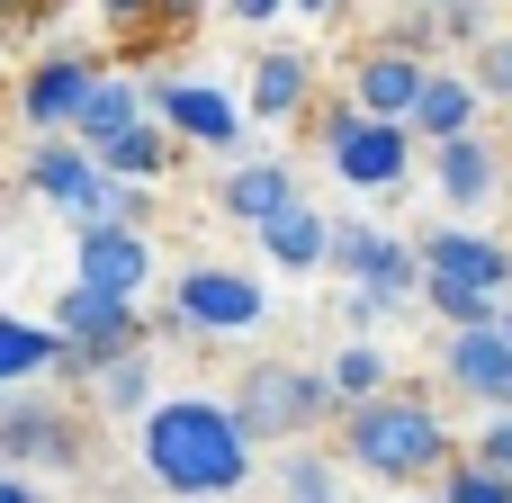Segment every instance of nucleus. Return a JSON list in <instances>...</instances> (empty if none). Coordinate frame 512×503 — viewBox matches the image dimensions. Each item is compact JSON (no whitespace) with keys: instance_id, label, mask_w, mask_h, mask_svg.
<instances>
[{"instance_id":"423d86ee","label":"nucleus","mask_w":512,"mask_h":503,"mask_svg":"<svg viewBox=\"0 0 512 503\" xmlns=\"http://www.w3.org/2000/svg\"><path fill=\"white\" fill-rule=\"evenodd\" d=\"M432 45H378V54H360V72H351V108L360 117H387V126H414V108H423V90H432V72L441 63H423Z\"/></svg>"},{"instance_id":"72a5a7b5","label":"nucleus","mask_w":512,"mask_h":503,"mask_svg":"<svg viewBox=\"0 0 512 503\" xmlns=\"http://www.w3.org/2000/svg\"><path fill=\"white\" fill-rule=\"evenodd\" d=\"M414 9H459V0H414Z\"/></svg>"},{"instance_id":"0eeeda50","label":"nucleus","mask_w":512,"mask_h":503,"mask_svg":"<svg viewBox=\"0 0 512 503\" xmlns=\"http://www.w3.org/2000/svg\"><path fill=\"white\" fill-rule=\"evenodd\" d=\"M108 72L90 63V54H36V72L18 81V108H27V126H45V135H72V117L90 108V90H99Z\"/></svg>"},{"instance_id":"6ab92c4d","label":"nucleus","mask_w":512,"mask_h":503,"mask_svg":"<svg viewBox=\"0 0 512 503\" xmlns=\"http://www.w3.org/2000/svg\"><path fill=\"white\" fill-rule=\"evenodd\" d=\"M261 252H270V270H324V261H333V225H324L315 207H288V216L261 234Z\"/></svg>"},{"instance_id":"5701e85b","label":"nucleus","mask_w":512,"mask_h":503,"mask_svg":"<svg viewBox=\"0 0 512 503\" xmlns=\"http://www.w3.org/2000/svg\"><path fill=\"white\" fill-rule=\"evenodd\" d=\"M90 387H99V405H108V414H153V360H144V351L108 360Z\"/></svg>"},{"instance_id":"e433bc0d","label":"nucleus","mask_w":512,"mask_h":503,"mask_svg":"<svg viewBox=\"0 0 512 503\" xmlns=\"http://www.w3.org/2000/svg\"><path fill=\"white\" fill-rule=\"evenodd\" d=\"M432 503H450V495H432Z\"/></svg>"},{"instance_id":"c9c22d12","label":"nucleus","mask_w":512,"mask_h":503,"mask_svg":"<svg viewBox=\"0 0 512 503\" xmlns=\"http://www.w3.org/2000/svg\"><path fill=\"white\" fill-rule=\"evenodd\" d=\"M504 333H512V306H504Z\"/></svg>"},{"instance_id":"aec40b11","label":"nucleus","mask_w":512,"mask_h":503,"mask_svg":"<svg viewBox=\"0 0 512 503\" xmlns=\"http://www.w3.org/2000/svg\"><path fill=\"white\" fill-rule=\"evenodd\" d=\"M423 306H432L450 333H486V324H504V297H486V288H459V279H423Z\"/></svg>"},{"instance_id":"f8f14e48","label":"nucleus","mask_w":512,"mask_h":503,"mask_svg":"<svg viewBox=\"0 0 512 503\" xmlns=\"http://www.w3.org/2000/svg\"><path fill=\"white\" fill-rule=\"evenodd\" d=\"M153 108H162L189 144H216V153L243 135V108H234L216 81H180V72H171V81H153Z\"/></svg>"},{"instance_id":"a211bd4d","label":"nucleus","mask_w":512,"mask_h":503,"mask_svg":"<svg viewBox=\"0 0 512 503\" xmlns=\"http://www.w3.org/2000/svg\"><path fill=\"white\" fill-rule=\"evenodd\" d=\"M306 99H315V63H306L297 45H279V54H261V63H252V117H270V126H279V117H297Z\"/></svg>"},{"instance_id":"39448f33","label":"nucleus","mask_w":512,"mask_h":503,"mask_svg":"<svg viewBox=\"0 0 512 503\" xmlns=\"http://www.w3.org/2000/svg\"><path fill=\"white\" fill-rule=\"evenodd\" d=\"M171 315H180L189 333H252V324L270 315V297H261V279H243V270H225V261H198V270H180Z\"/></svg>"},{"instance_id":"c756f323","label":"nucleus","mask_w":512,"mask_h":503,"mask_svg":"<svg viewBox=\"0 0 512 503\" xmlns=\"http://www.w3.org/2000/svg\"><path fill=\"white\" fill-rule=\"evenodd\" d=\"M0 503H45V495H36L27 477H9V468H0Z\"/></svg>"},{"instance_id":"b1692460","label":"nucleus","mask_w":512,"mask_h":503,"mask_svg":"<svg viewBox=\"0 0 512 503\" xmlns=\"http://www.w3.org/2000/svg\"><path fill=\"white\" fill-rule=\"evenodd\" d=\"M279 495L288 503H342V468L315 450H279Z\"/></svg>"},{"instance_id":"dca6fc26","label":"nucleus","mask_w":512,"mask_h":503,"mask_svg":"<svg viewBox=\"0 0 512 503\" xmlns=\"http://www.w3.org/2000/svg\"><path fill=\"white\" fill-rule=\"evenodd\" d=\"M144 99H153V90H144L135 72H108V81L90 90V108L72 117V144H81V153H108L117 135H135V126H144Z\"/></svg>"},{"instance_id":"cd10ccee","label":"nucleus","mask_w":512,"mask_h":503,"mask_svg":"<svg viewBox=\"0 0 512 503\" xmlns=\"http://www.w3.org/2000/svg\"><path fill=\"white\" fill-rule=\"evenodd\" d=\"M468 81H477L486 99H512V36H486V45H477V72H468Z\"/></svg>"},{"instance_id":"ddd939ff","label":"nucleus","mask_w":512,"mask_h":503,"mask_svg":"<svg viewBox=\"0 0 512 503\" xmlns=\"http://www.w3.org/2000/svg\"><path fill=\"white\" fill-rule=\"evenodd\" d=\"M27 189L54 198V207H72V216H90V198L108 189V171H99V153H81L72 135H45V144L27 153Z\"/></svg>"},{"instance_id":"393cba45","label":"nucleus","mask_w":512,"mask_h":503,"mask_svg":"<svg viewBox=\"0 0 512 503\" xmlns=\"http://www.w3.org/2000/svg\"><path fill=\"white\" fill-rule=\"evenodd\" d=\"M333 396H342V414L369 405V396H387V360H378L369 342H342V351H333Z\"/></svg>"},{"instance_id":"2f4dec72","label":"nucleus","mask_w":512,"mask_h":503,"mask_svg":"<svg viewBox=\"0 0 512 503\" xmlns=\"http://www.w3.org/2000/svg\"><path fill=\"white\" fill-rule=\"evenodd\" d=\"M234 18H252V27H261V18H279V0H234Z\"/></svg>"},{"instance_id":"6e6552de","label":"nucleus","mask_w":512,"mask_h":503,"mask_svg":"<svg viewBox=\"0 0 512 503\" xmlns=\"http://www.w3.org/2000/svg\"><path fill=\"white\" fill-rule=\"evenodd\" d=\"M72 279H81V288H99V297L144 306V288H153V243H144V225L81 234V243H72Z\"/></svg>"},{"instance_id":"c85d7f7f","label":"nucleus","mask_w":512,"mask_h":503,"mask_svg":"<svg viewBox=\"0 0 512 503\" xmlns=\"http://www.w3.org/2000/svg\"><path fill=\"white\" fill-rule=\"evenodd\" d=\"M477 468L512 477V414H486V423H477Z\"/></svg>"},{"instance_id":"4be33fe9","label":"nucleus","mask_w":512,"mask_h":503,"mask_svg":"<svg viewBox=\"0 0 512 503\" xmlns=\"http://www.w3.org/2000/svg\"><path fill=\"white\" fill-rule=\"evenodd\" d=\"M99 171H108V180H126V189H135V180H162V171H171V144H162V126H135V135H117V144L99 153Z\"/></svg>"},{"instance_id":"a878e982","label":"nucleus","mask_w":512,"mask_h":503,"mask_svg":"<svg viewBox=\"0 0 512 503\" xmlns=\"http://www.w3.org/2000/svg\"><path fill=\"white\" fill-rule=\"evenodd\" d=\"M378 261H387V234H369V225H333V270H342L351 288H369Z\"/></svg>"},{"instance_id":"f03ea898","label":"nucleus","mask_w":512,"mask_h":503,"mask_svg":"<svg viewBox=\"0 0 512 503\" xmlns=\"http://www.w3.org/2000/svg\"><path fill=\"white\" fill-rule=\"evenodd\" d=\"M342 459L369 468V477H387V486H414V477H432L450 459V432H441V414L423 396L387 387V396H369V405L342 414Z\"/></svg>"},{"instance_id":"7c9ffc66","label":"nucleus","mask_w":512,"mask_h":503,"mask_svg":"<svg viewBox=\"0 0 512 503\" xmlns=\"http://www.w3.org/2000/svg\"><path fill=\"white\" fill-rule=\"evenodd\" d=\"M99 9H108V18H153L162 0H99Z\"/></svg>"},{"instance_id":"412c9836","label":"nucleus","mask_w":512,"mask_h":503,"mask_svg":"<svg viewBox=\"0 0 512 503\" xmlns=\"http://www.w3.org/2000/svg\"><path fill=\"white\" fill-rule=\"evenodd\" d=\"M54 360H63V333L0 315V387H9V378H36V369H54Z\"/></svg>"},{"instance_id":"bb28decb","label":"nucleus","mask_w":512,"mask_h":503,"mask_svg":"<svg viewBox=\"0 0 512 503\" xmlns=\"http://www.w3.org/2000/svg\"><path fill=\"white\" fill-rule=\"evenodd\" d=\"M441 495H450V503H512V477H495V468H477V459H468V468H450V477H441Z\"/></svg>"},{"instance_id":"20e7f679","label":"nucleus","mask_w":512,"mask_h":503,"mask_svg":"<svg viewBox=\"0 0 512 503\" xmlns=\"http://www.w3.org/2000/svg\"><path fill=\"white\" fill-rule=\"evenodd\" d=\"M324 144H333V171H342V180H360V189H396V180L414 171V126H387V117H360L351 99L333 108Z\"/></svg>"},{"instance_id":"f3484780","label":"nucleus","mask_w":512,"mask_h":503,"mask_svg":"<svg viewBox=\"0 0 512 503\" xmlns=\"http://www.w3.org/2000/svg\"><path fill=\"white\" fill-rule=\"evenodd\" d=\"M477 81L468 72H432V90H423V108H414V135L441 153V144H459V135H477Z\"/></svg>"},{"instance_id":"9d476101","label":"nucleus","mask_w":512,"mask_h":503,"mask_svg":"<svg viewBox=\"0 0 512 503\" xmlns=\"http://www.w3.org/2000/svg\"><path fill=\"white\" fill-rule=\"evenodd\" d=\"M432 189H441V207H459V216L495 207V189H504V144H486V135L441 144V153H432Z\"/></svg>"},{"instance_id":"1a4fd4ad","label":"nucleus","mask_w":512,"mask_h":503,"mask_svg":"<svg viewBox=\"0 0 512 503\" xmlns=\"http://www.w3.org/2000/svg\"><path fill=\"white\" fill-rule=\"evenodd\" d=\"M414 252H423V279H459V288H486V297H504V288H512V243H495V234L432 225Z\"/></svg>"},{"instance_id":"9b49d317","label":"nucleus","mask_w":512,"mask_h":503,"mask_svg":"<svg viewBox=\"0 0 512 503\" xmlns=\"http://www.w3.org/2000/svg\"><path fill=\"white\" fill-rule=\"evenodd\" d=\"M441 369H450V387H468V396H486L495 414H512V333L504 324L450 333V342H441Z\"/></svg>"},{"instance_id":"7ed1b4c3","label":"nucleus","mask_w":512,"mask_h":503,"mask_svg":"<svg viewBox=\"0 0 512 503\" xmlns=\"http://www.w3.org/2000/svg\"><path fill=\"white\" fill-rule=\"evenodd\" d=\"M234 414H243V432H252V441H270V450H279V441H306V432L342 423V396H333V369L261 360V369H243Z\"/></svg>"},{"instance_id":"f704fd0d","label":"nucleus","mask_w":512,"mask_h":503,"mask_svg":"<svg viewBox=\"0 0 512 503\" xmlns=\"http://www.w3.org/2000/svg\"><path fill=\"white\" fill-rule=\"evenodd\" d=\"M297 9H333V0H297Z\"/></svg>"},{"instance_id":"f257e3e1","label":"nucleus","mask_w":512,"mask_h":503,"mask_svg":"<svg viewBox=\"0 0 512 503\" xmlns=\"http://www.w3.org/2000/svg\"><path fill=\"white\" fill-rule=\"evenodd\" d=\"M144 468L189 503H225V495H243V477H252V432L216 396H162L144 414Z\"/></svg>"},{"instance_id":"4468645a","label":"nucleus","mask_w":512,"mask_h":503,"mask_svg":"<svg viewBox=\"0 0 512 503\" xmlns=\"http://www.w3.org/2000/svg\"><path fill=\"white\" fill-rule=\"evenodd\" d=\"M216 207H225L234 225L270 234V225H279L288 207H306V198H297V171H288V162H243V171H234V180L216 189Z\"/></svg>"},{"instance_id":"473e14b6","label":"nucleus","mask_w":512,"mask_h":503,"mask_svg":"<svg viewBox=\"0 0 512 503\" xmlns=\"http://www.w3.org/2000/svg\"><path fill=\"white\" fill-rule=\"evenodd\" d=\"M198 9H207V0H162V18H198Z\"/></svg>"},{"instance_id":"2eb2a0df","label":"nucleus","mask_w":512,"mask_h":503,"mask_svg":"<svg viewBox=\"0 0 512 503\" xmlns=\"http://www.w3.org/2000/svg\"><path fill=\"white\" fill-rule=\"evenodd\" d=\"M81 450V432H72V414L63 405H36V396H18V405H0V459H72Z\"/></svg>"}]
</instances>
